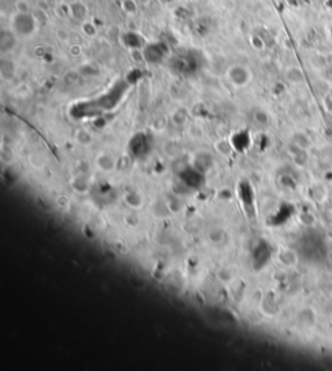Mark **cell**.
Instances as JSON below:
<instances>
[{"label": "cell", "mask_w": 332, "mask_h": 371, "mask_svg": "<svg viewBox=\"0 0 332 371\" xmlns=\"http://www.w3.org/2000/svg\"><path fill=\"white\" fill-rule=\"evenodd\" d=\"M329 33H331V36H332V25H331V27H329Z\"/></svg>", "instance_id": "2e32d148"}, {"label": "cell", "mask_w": 332, "mask_h": 371, "mask_svg": "<svg viewBox=\"0 0 332 371\" xmlns=\"http://www.w3.org/2000/svg\"><path fill=\"white\" fill-rule=\"evenodd\" d=\"M15 70H16V66L12 61H9V60H2V63H0V75L3 79H9V78H13L15 75Z\"/></svg>", "instance_id": "277c9868"}, {"label": "cell", "mask_w": 332, "mask_h": 371, "mask_svg": "<svg viewBox=\"0 0 332 371\" xmlns=\"http://www.w3.org/2000/svg\"><path fill=\"white\" fill-rule=\"evenodd\" d=\"M216 148L217 151L221 152L222 154H230V152H231V147H230L227 140H220V142H217Z\"/></svg>", "instance_id": "7c38bea8"}, {"label": "cell", "mask_w": 332, "mask_h": 371, "mask_svg": "<svg viewBox=\"0 0 332 371\" xmlns=\"http://www.w3.org/2000/svg\"><path fill=\"white\" fill-rule=\"evenodd\" d=\"M56 38L59 39L60 42L68 43L71 38V33L66 29V27H59V29L56 30Z\"/></svg>", "instance_id": "9c48e42d"}, {"label": "cell", "mask_w": 332, "mask_h": 371, "mask_svg": "<svg viewBox=\"0 0 332 371\" xmlns=\"http://www.w3.org/2000/svg\"><path fill=\"white\" fill-rule=\"evenodd\" d=\"M75 138H77L78 142H79L80 144H83V146H87V144H90V143L92 142L91 134H90L89 131H86V130H79V131H78L77 135H75Z\"/></svg>", "instance_id": "30bf717a"}, {"label": "cell", "mask_w": 332, "mask_h": 371, "mask_svg": "<svg viewBox=\"0 0 332 371\" xmlns=\"http://www.w3.org/2000/svg\"><path fill=\"white\" fill-rule=\"evenodd\" d=\"M15 7L18 13H30V11H31V6L27 0H17L15 3Z\"/></svg>", "instance_id": "8fae6325"}, {"label": "cell", "mask_w": 332, "mask_h": 371, "mask_svg": "<svg viewBox=\"0 0 332 371\" xmlns=\"http://www.w3.org/2000/svg\"><path fill=\"white\" fill-rule=\"evenodd\" d=\"M285 78L290 84H301L304 80V74L299 68H289L285 73Z\"/></svg>", "instance_id": "5b68a950"}, {"label": "cell", "mask_w": 332, "mask_h": 371, "mask_svg": "<svg viewBox=\"0 0 332 371\" xmlns=\"http://www.w3.org/2000/svg\"><path fill=\"white\" fill-rule=\"evenodd\" d=\"M279 260L283 262L284 265H294L296 264L297 261V257L295 255L294 251H284V252L280 253L279 256Z\"/></svg>", "instance_id": "52a82bcc"}, {"label": "cell", "mask_w": 332, "mask_h": 371, "mask_svg": "<svg viewBox=\"0 0 332 371\" xmlns=\"http://www.w3.org/2000/svg\"><path fill=\"white\" fill-rule=\"evenodd\" d=\"M69 54H70L73 57L80 56V55H82V47H80L79 45L70 46V48H69Z\"/></svg>", "instance_id": "5bb4252c"}, {"label": "cell", "mask_w": 332, "mask_h": 371, "mask_svg": "<svg viewBox=\"0 0 332 371\" xmlns=\"http://www.w3.org/2000/svg\"><path fill=\"white\" fill-rule=\"evenodd\" d=\"M82 31L86 34V36H94L96 35V27L94 26V24L86 21L82 25Z\"/></svg>", "instance_id": "4fadbf2b"}, {"label": "cell", "mask_w": 332, "mask_h": 371, "mask_svg": "<svg viewBox=\"0 0 332 371\" xmlns=\"http://www.w3.org/2000/svg\"><path fill=\"white\" fill-rule=\"evenodd\" d=\"M16 45H17V39H16L15 34L9 30H3L0 34V51H2V54H8V52L13 51Z\"/></svg>", "instance_id": "3957f363"}, {"label": "cell", "mask_w": 332, "mask_h": 371, "mask_svg": "<svg viewBox=\"0 0 332 371\" xmlns=\"http://www.w3.org/2000/svg\"><path fill=\"white\" fill-rule=\"evenodd\" d=\"M122 8L129 15H134L138 11V4L135 0H122Z\"/></svg>", "instance_id": "ba28073f"}, {"label": "cell", "mask_w": 332, "mask_h": 371, "mask_svg": "<svg viewBox=\"0 0 332 371\" xmlns=\"http://www.w3.org/2000/svg\"><path fill=\"white\" fill-rule=\"evenodd\" d=\"M65 2H66V3H68V4H73V3H75V2H77V0H65Z\"/></svg>", "instance_id": "9a60e30c"}, {"label": "cell", "mask_w": 332, "mask_h": 371, "mask_svg": "<svg viewBox=\"0 0 332 371\" xmlns=\"http://www.w3.org/2000/svg\"><path fill=\"white\" fill-rule=\"evenodd\" d=\"M227 78L235 86H245L248 82H251V71L243 65H234L227 70Z\"/></svg>", "instance_id": "7a4b0ae2"}, {"label": "cell", "mask_w": 332, "mask_h": 371, "mask_svg": "<svg viewBox=\"0 0 332 371\" xmlns=\"http://www.w3.org/2000/svg\"><path fill=\"white\" fill-rule=\"evenodd\" d=\"M69 12L74 16L75 18H78V20H85V17H86V15H87V9H86V7L83 6V4L75 2V3L70 4Z\"/></svg>", "instance_id": "8992f818"}, {"label": "cell", "mask_w": 332, "mask_h": 371, "mask_svg": "<svg viewBox=\"0 0 332 371\" xmlns=\"http://www.w3.org/2000/svg\"><path fill=\"white\" fill-rule=\"evenodd\" d=\"M13 29L18 35L27 36L34 33L36 27V20L31 13H17L13 17Z\"/></svg>", "instance_id": "6da1fadb"}]
</instances>
